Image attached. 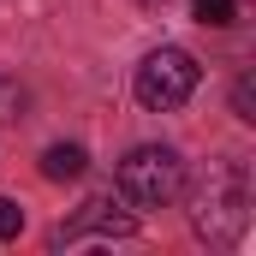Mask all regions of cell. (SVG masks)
Returning <instances> with one entry per match:
<instances>
[{
  "label": "cell",
  "instance_id": "cell-6",
  "mask_svg": "<svg viewBox=\"0 0 256 256\" xmlns=\"http://www.w3.org/2000/svg\"><path fill=\"white\" fill-rule=\"evenodd\" d=\"M191 12H196V24H208V30H226V24L238 18V0H196Z\"/></svg>",
  "mask_w": 256,
  "mask_h": 256
},
{
  "label": "cell",
  "instance_id": "cell-5",
  "mask_svg": "<svg viewBox=\"0 0 256 256\" xmlns=\"http://www.w3.org/2000/svg\"><path fill=\"white\" fill-rule=\"evenodd\" d=\"M84 167H90V155H84L78 143H54V149L42 155V173H48L54 185H66V179H84Z\"/></svg>",
  "mask_w": 256,
  "mask_h": 256
},
{
  "label": "cell",
  "instance_id": "cell-4",
  "mask_svg": "<svg viewBox=\"0 0 256 256\" xmlns=\"http://www.w3.org/2000/svg\"><path fill=\"white\" fill-rule=\"evenodd\" d=\"M137 232V214L120 208V196H90L72 220H60V232H54V244H78V238H131Z\"/></svg>",
  "mask_w": 256,
  "mask_h": 256
},
{
  "label": "cell",
  "instance_id": "cell-1",
  "mask_svg": "<svg viewBox=\"0 0 256 256\" xmlns=\"http://www.w3.org/2000/svg\"><path fill=\"white\" fill-rule=\"evenodd\" d=\"M250 226V167L238 155H220L191 185V232L208 244H238Z\"/></svg>",
  "mask_w": 256,
  "mask_h": 256
},
{
  "label": "cell",
  "instance_id": "cell-3",
  "mask_svg": "<svg viewBox=\"0 0 256 256\" xmlns=\"http://www.w3.org/2000/svg\"><path fill=\"white\" fill-rule=\"evenodd\" d=\"M196 84H202V66H196L185 48H155L149 60L137 66V78H131V90H137V102H143L149 114L185 108L196 96Z\"/></svg>",
  "mask_w": 256,
  "mask_h": 256
},
{
  "label": "cell",
  "instance_id": "cell-7",
  "mask_svg": "<svg viewBox=\"0 0 256 256\" xmlns=\"http://www.w3.org/2000/svg\"><path fill=\"white\" fill-rule=\"evenodd\" d=\"M18 232H24V208L12 196H0V238H18Z\"/></svg>",
  "mask_w": 256,
  "mask_h": 256
},
{
  "label": "cell",
  "instance_id": "cell-8",
  "mask_svg": "<svg viewBox=\"0 0 256 256\" xmlns=\"http://www.w3.org/2000/svg\"><path fill=\"white\" fill-rule=\"evenodd\" d=\"M232 114H238L244 126L256 120V108H250V72H238V84H232Z\"/></svg>",
  "mask_w": 256,
  "mask_h": 256
},
{
  "label": "cell",
  "instance_id": "cell-2",
  "mask_svg": "<svg viewBox=\"0 0 256 256\" xmlns=\"http://www.w3.org/2000/svg\"><path fill=\"white\" fill-rule=\"evenodd\" d=\"M179 191H185V161H179V149L143 143V149H131L126 161H120V196L137 202V208H161V202H173Z\"/></svg>",
  "mask_w": 256,
  "mask_h": 256
},
{
  "label": "cell",
  "instance_id": "cell-9",
  "mask_svg": "<svg viewBox=\"0 0 256 256\" xmlns=\"http://www.w3.org/2000/svg\"><path fill=\"white\" fill-rule=\"evenodd\" d=\"M137 6H167V0H137Z\"/></svg>",
  "mask_w": 256,
  "mask_h": 256
}]
</instances>
